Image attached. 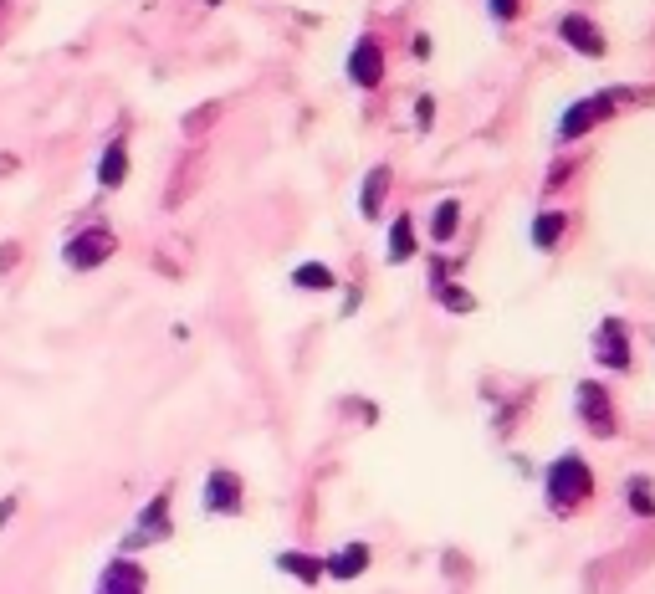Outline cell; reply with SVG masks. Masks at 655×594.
Masks as SVG:
<instances>
[{"label":"cell","mask_w":655,"mask_h":594,"mask_svg":"<svg viewBox=\"0 0 655 594\" xmlns=\"http://www.w3.org/2000/svg\"><path fill=\"white\" fill-rule=\"evenodd\" d=\"M272 564H277L282 574H292L297 584H308V589L323 584V559H318V554H297V548H287V554H277Z\"/></svg>","instance_id":"cell-15"},{"label":"cell","mask_w":655,"mask_h":594,"mask_svg":"<svg viewBox=\"0 0 655 594\" xmlns=\"http://www.w3.org/2000/svg\"><path fill=\"white\" fill-rule=\"evenodd\" d=\"M292 287H297V292H333V287H338V272L323 267V262H302V267H292Z\"/></svg>","instance_id":"cell-17"},{"label":"cell","mask_w":655,"mask_h":594,"mask_svg":"<svg viewBox=\"0 0 655 594\" xmlns=\"http://www.w3.org/2000/svg\"><path fill=\"white\" fill-rule=\"evenodd\" d=\"M441 303H446L451 313H471V308H476V297H471V292H466L461 282H451V287L441 282Z\"/></svg>","instance_id":"cell-20"},{"label":"cell","mask_w":655,"mask_h":594,"mask_svg":"<svg viewBox=\"0 0 655 594\" xmlns=\"http://www.w3.org/2000/svg\"><path fill=\"white\" fill-rule=\"evenodd\" d=\"M456 231H461V200H441V205L430 210V241L446 246Z\"/></svg>","instance_id":"cell-18"},{"label":"cell","mask_w":655,"mask_h":594,"mask_svg":"<svg viewBox=\"0 0 655 594\" xmlns=\"http://www.w3.org/2000/svg\"><path fill=\"white\" fill-rule=\"evenodd\" d=\"M543 492H548V507L558 518H569L579 502H589L594 492V472H589V461L579 451H563L548 461V477H543Z\"/></svg>","instance_id":"cell-1"},{"label":"cell","mask_w":655,"mask_h":594,"mask_svg":"<svg viewBox=\"0 0 655 594\" xmlns=\"http://www.w3.org/2000/svg\"><path fill=\"white\" fill-rule=\"evenodd\" d=\"M113 251H118V236L108 226H82L62 241V267L67 272H98Z\"/></svg>","instance_id":"cell-3"},{"label":"cell","mask_w":655,"mask_h":594,"mask_svg":"<svg viewBox=\"0 0 655 594\" xmlns=\"http://www.w3.org/2000/svg\"><path fill=\"white\" fill-rule=\"evenodd\" d=\"M487 11L507 26V21H517V11H522V0H487Z\"/></svg>","instance_id":"cell-22"},{"label":"cell","mask_w":655,"mask_h":594,"mask_svg":"<svg viewBox=\"0 0 655 594\" xmlns=\"http://www.w3.org/2000/svg\"><path fill=\"white\" fill-rule=\"evenodd\" d=\"M174 533V523H169V487L164 492H154L149 502H144V513H139V523L123 533V554H139V548H154V543H164Z\"/></svg>","instance_id":"cell-6"},{"label":"cell","mask_w":655,"mask_h":594,"mask_svg":"<svg viewBox=\"0 0 655 594\" xmlns=\"http://www.w3.org/2000/svg\"><path fill=\"white\" fill-rule=\"evenodd\" d=\"M558 36L563 41H569V47L579 52V57H589V62H599L604 52H609V41H604V31L589 21V16H579V11H569V16H563L558 21Z\"/></svg>","instance_id":"cell-9"},{"label":"cell","mask_w":655,"mask_h":594,"mask_svg":"<svg viewBox=\"0 0 655 594\" xmlns=\"http://www.w3.org/2000/svg\"><path fill=\"white\" fill-rule=\"evenodd\" d=\"M348 82H354V88H379L384 82V47L374 36H359L354 47H348Z\"/></svg>","instance_id":"cell-8"},{"label":"cell","mask_w":655,"mask_h":594,"mask_svg":"<svg viewBox=\"0 0 655 594\" xmlns=\"http://www.w3.org/2000/svg\"><path fill=\"white\" fill-rule=\"evenodd\" d=\"M246 507V482L231 472V466H210L205 487H200V513L210 518H236Z\"/></svg>","instance_id":"cell-5"},{"label":"cell","mask_w":655,"mask_h":594,"mask_svg":"<svg viewBox=\"0 0 655 594\" xmlns=\"http://www.w3.org/2000/svg\"><path fill=\"white\" fill-rule=\"evenodd\" d=\"M563 231H569V210H538V216H533V246L538 251H553L558 241H563Z\"/></svg>","instance_id":"cell-16"},{"label":"cell","mask_w":655,"mask_h":594,"mask_svg":"<svg viewBox=\"0 0 655 594\" xmlns=\"http://www.w3.org/2000/svg\"><path fill=\"white\" fill-rule=\"evenodd\" d=\"M594 359L599 369H615V374L630 369V323L625 318H604L594 328Z\"/></svg>","instance_id":"cell-7"},{"label":"cell","mask_w":655,"mask_h":594,"mask_svg":"<svg viewBox=\"0 0 655 594\" xmlns=\"http://www.w3.org/2000/svg\"><path fill=\"white\" fill-rule=\"evenodd\" d=\"M144 569L134 564V559H128V554H118L103 574H98V594H144Z\"/></svg>","instance_id":"cell-11"},{"label":"cell","mask_w":655,"mask_h":594,"mask_svg":"<svg viewBox=\"0 0 655 594\" xmlns=\"http://www.w3.org/2000/svg\"><path fill=\"white\" fill-rule=\"evenodd\" d=\"M430 123H435V98H430V93H420V98H415V129H420V134H430Z\"/></svg>","instance_id":"cell-21"},{"label":"cell","mask_w":655,"mask_h":594,"mask_svg":"<svg viewBox=\"0 0 655 594\" xmlns=\"http://www.w3.org/2000/svg\"><path fill=\"white\" fill-rule=\"evenodd\" d=\"M205 6H221V0H205Z\"/></svg>","instance_id":"cell-25"},{"label":"cell","mask_w":655,"mask_h":594,"mask_svg":"<svg viewBox=\"0 0 655 594\" xmlns=\"http://www.w3.org/2000/svg\"><path fill=\"white\" fill-rule=\"evenodd\" d=\"M16 507H21V497H0V528H11V518H16Z\"/></svg>","instance_id":"cell-23"},{"label":"cell","mask_w":655,"mask_h":594,"mask_svg":"<svg viewBox=\"0 0 655 594\" xmlns=\"http://www.w3.org/2000/svg\"><path fill=\"white\" fill-rule=\"evenodd\" d=\"M128 180V139H108V149L98 154V185L118 190Z\"/></svg>","instance_id":"cell-14"},{"label":"cell","mask_w":655,"mask_h":594,"mask_svg":"<svg viewBox=\"0 0 655 594\" xmlns=\"http://www.w3.org/2000/svg\"><path fill=\"white\" fill-rule=\"evenodd\" d=\"M574 415L584 420V431L609 441L620 431V415H615V400H609V390L599 385V379H579L574 385Z\"/></svg>","instance_id":"cell-4"},{"label":"cell","mask_w":655,"mask_h":594,"mask_svg":"<svg viewBox=\"0 0 655 594\" xmlns=\"http://www.w3.org/2000/svg\"><path fill=\"white\" fill-rule=\"evenodd\" d=\"M625 103V88H599V93H589V98H579L574 108H563V118H558V144H574V139H584V134H594L599 123L609 118Z\"/></svg>","instance_id":"cell-2"},{"label":"cell","mask_w":655,"mask_h":594,"mask_svg":"<svg viewBox=\"0 0 655 594\" xmlns=\"http://www.w3.org/2000/svg\"><path fill=\"white\" fill-rule=\"evenodd\" d=\"M16 262V241H6V246H0V272H6Z\"/></svg>","instance_id":"cell-24"},{"label":"cell","mask_w":655,"mask_h":594,"mask_svg":"<svg viewBox=\"0 0 655 594\" xmlns=\"http://www.w3.org/2000/svg\"><path fill=\"white\" fill-rule=\"evenodd\" d=\"M384 200H389V164H374L369 180H364V190H359V216H364V221H379V216H384Z\"/></svg>","instance_id":"cell-13"},{"label":"cell","mask_w":655,"mask_h":594,"mask_svg":"<svg viewBox=\"0 0 655 594\" xmlns=\"http://www.w3.org/2000/svg\"><path fill=\"white\" fill-rule=\"evenodd\" d=\"M415 246H420V231H415V216H395V226H389V241H384V262H395L405 267L415 257Z\"/></svg>","instance_id":"cell-12"},{"label":"cell","mask_w":655,"mask_h":594,"mask_svg":"<svg viewBox=\"0 0 655 594\" xmlns=\"http://www.w3.org/2000/svg\"><path fill=\"white\" fill-rule=\"evenodd\" d=\"M364 569H369V543H359V538L323 559V579H338V584H354Z\"/></svg>","instance_id":"cell-10"},{"label":"cell","mask_w":655,"mask_h":594,"mask_svg":"<svg viewBox=\"0 0 655 594\" xmlns=\"http://www.w3.org/2000/svg\"><path fill=\"white\" fill-rule=\"evenodd\" d=\"M630 513L635 518H655V492L645 477H630Z\"/></svg>","instance_id":"cell-19"}]
</instances>
